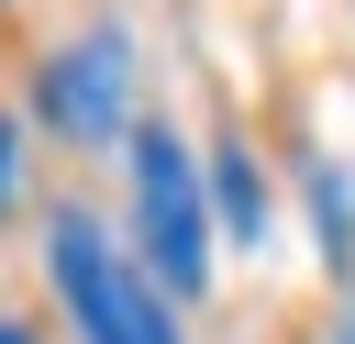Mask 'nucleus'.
<instances>
[{"instance_id":"f257e3e1","label":"nucleus","mask_w":355,"mask_h":344,"mask_svg":"<svg viewBox=\"0 0 355 344\" xmlns=\"http://www.w3.org/2000/svg\"><path fill=\"white\" fill-rule=\"evenodd\" d=\"M44 289H55V311H67L78 344H189V333H178V300H166V277L133 255V233H111V222L78 211V200L44 211Z\"/></svg>"},{"instance_id":"f03ea898","label":"nucleus","mask_w":355,"mask_h":344,"mask_svg":"<svg viewBox=\"0 0 355 344\" xmlns=\"http://www.w3.org/2000/svg\"><path fill=\"white\" fill-rule=\"evenodd\" d=\"M122 178H133V255L166 277V300H200V289H211V255H222L211 166L178 144V122H133Z\"/></svg>"},{"instance_id":"7ed1b4c3","label":"nucleus","mask_w":355,"mask_h":344,"mask_svg":"<svg viewBox=\"0 0 355 344\" xmlns=\"http://www.w3.org/2000/svg\"><path fill=\"white\" fill-rule=\"evenodd\" d=\"M33 122L67 133V144H133V122H144V44H133L122 11H100V22H78V33H55L33 55Z\"/></svg>"},{"instance_id":"20e7f679","label":"nucleus","mask_w":355,"mask_h":344,"mask_svg":"<svg viewBox=\"0 0 355 344\" xmlns=\"http://www.w3.org/2000/svg\"><path fill=\"white\" fill-rule=\"evenodd\" d=\"M200 166H211V211H222V233H244V255H255V244H266V222H277V200H266V166H255V144H244V133H222V144H211Z\"/></svg>"},{"instance_id":"39448f33","label":"nucleus","mask_w":355,"mask_h":344,"mask_svg":"<svg viewBox=\"0 0 355 344\" xmlns=\"http://www.w3.org/2000/svg\"><path fill=\"white\" fill-rule=\"evenodd\" d=\"M11 211H22V122L0 111V222H11Z\"/></svg>"},{"instance_id":"423d86ee","label":"nucleus","mask_w":355,"mask_h":344,"mask_svg":"<svg viewBox=\"0 0 355 344\" xmlns=\"http://www.w3.org/2000/svg\"><path fill=\"white\" fill-rule=\"evenodd\" d=\"M333 344H355V277H344V300H333Z\"/></svg>"},{"instance_id":"0eeeda50","label":"nucleus","mask_w":355,"mask_h":344,"mask_svg":"<svg viewBox=\"0 0 355 344\" xmlns=\"http://www.w3.org/2000/svg\"><path fill=\"white\" fill-rule=\"evenodd\" d=\"M0 344H44V333H33V322H22V311H0Z\"/></svg>"},{"instance_id":"6e6552de","label":"nucleus","mask_w":355,"mask_h":344,"mask_svg":"<svg viewBox=\"0 0 355 344\" xmlns=\"http://www.w3.org/2000/svg\"><path fill=\"white\" fill-rule=\"evenodd\" d=\"M0 11H11V0H0Z\"/></svg>"}]
</instances>
